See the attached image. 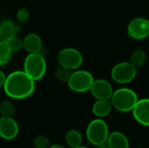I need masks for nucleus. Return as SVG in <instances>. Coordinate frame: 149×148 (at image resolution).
<instances>
[{
	"label": "nucleus",
	"instance_id": "14",
	"mask_svg": "<svg viewBox=\"0 0 149 148\" xmlns=\"http://www.w3.org/2000/svg\"><path fill=\"white\" fill-rule=\"evenodd\" d=\"M113 105L110 99H96L93 105V113L97 117L103 119L110 114L113 110Z\"/></svg>",
	"mask_w": 149,
	"mask_h": 148
},
{
	"label": "nucleus",
	"instance_id": "17",
	"mask_svg": "<svg viewBox=\"0 0 149 148\" xmlns=\"http://www.w3.org/2000/svg\"><path fill=\"white\" fill-rule=\"evenodd\" d=\"M147 61V54L143 50L138 49L132 52L130 57V63L136 68L141 67Z\"/></svg>",
	"mask_w": 149,
	"mask_h": 148
},
{
	"label": "nucleus",
	"instance_id": "3",
	"mask_svg": "<svg viewBox=\"0 0 149 148\" xmlns=\"http://www.w3.org/2000/svg\"><path fill=\"white\" fill-rule=\"evenodd\" d=\"M46 67V60L40 52L29 53L24 61V71L35 82L44 78Z\"/></svg>",
	"mask_w": 149,
	"mask_h": 148
},
{
	"label": "nucleus",
	"instance_id": "18",
	"mask_svg": "<svg viewBox=\"0 0 149 148\" xmlns=\"http://www.w3.org/2000/svg\"><path fill=\"white\" fill-rule=\"evenodd\" d=\"M11 51L8 45L7 41L0 39V66L6 65L11 57Z\"/></svg>",
	"mask_w": 149,
	"mask_h": 148
},
{
	"label": "nucleus",
	"instance_id": "23",
	"mask_svg": "<svg viewBox=\"0 0 149 148\" xmlns=\"http://www.w3.org/2000/svg\"><path fill=\"white\" fill-rule=\"evenodd\" d=\"M29 17H30V12H29V10L26 8H20L17 10V15H16L17 21L19 24H22V23L26 22L28 20Z\"/></svg>",
	"mask_w": 149,
	"mask_h": 148
},
{
	"label": "nucleus",
	"instance_id": "9",
	"mask_svg": "<svg viewBox=\"0 0 149 148\" xmlns=\"http://www.w3.org/2000/svg\"><path fill=\"white\" fill-rule=\"evenodd\" d=\"M90 92L96 99H110L113 93V88L107 80L98 79H94Z\"/></svg>",
	"mask_w": 149,
	"mask_h": 148
},
{
	"label": "nucleus",
	"instance_id": "5",
	"mask_svg": "<svg viewBox=\"0 0 149 148\" xmlns=\"http://www.w3.org/2000/svg\"><path fill=\"white\" fill-rule=\"evenodd\" d=\"M94 81L93 74L86 70H75L67 82L68 87L74 92L83 93L90 91Z\"/></svg>",
	"mask_w": 149,
	"mask_h": 148
},
{
	"label": "nucleus",
	"instance_id": "16",
	"mask_svg": "<svg viewBox=\"0 0 149 148\" xmlns=\"http://www.w3.org/2000/svg\"><path fill=\"white\" fill-rule=\"evenodd\" d=\"M82 134L79 131L76 129H71L69 130L65 136V140L67 146L71 148H76L82 144Z\"/></svg>",
	"mask_w": 149,
	"mask_h": 148
},
{
	"label": "nucleus",
	"instance_id": "11",
	"mask_svg": "<svg viewBox=\"0 0 149 148\" xmlns=\"http://www.w3.org/2000/svg\"><path fill=\"white\" fill-rule=\"evenodd\" d=\"M132 113L137 123L143 126H149V98L139 99Z\"/></svg>",
	"mask_w": 149,
	"mask_h": 148
},
{
	"label": "nucleus",
	"instance_id": "15",
	"mask_svg": "<svg viewBox=\"0 0 149 148\" xmlns=\"http://www.w3.org/2000/svg\"><path fill=\"white\" fill-rule=\"evenodd\" d=\"M17 33V26L11 20H3L0 24V39L8 41Z\"/></svg>",
	"mask_w": 149,
	"mask_h": 148
},
{
	"label": "nucleus",
	"instance_id": "25",
	"mask_svg": "<svg viewBox=\"0 0 149 148\" xmlns=\"http://www.w3.org/2000/svg\"><path fill=\"white\" fill-rule=\"evenodd\" d=\"M49 148H65L63 146L59 145V144H54V145H51V147Z\"/></svg>",
	"mask_w": 149,
	"mask_h": 148
},
{
	"label": "nucleus",
	"instance_id": "19",
	"mask_svg": "<svg viewBox=\"0 0 149 148\" xmlns=\"http://www.w3.org/2000/svg\"><path fill=\"white\" fill-rule=\"evenodd\" d=\"M16 107L12 101L4 100L0 104V115L1 117H12L15 114Z\"/></svg>",
	"mask_w": 149,
	"mask_h": 148
},
{
	"label": "nucleus",
	"instance_id": "26",
	"mask_svg": "<svg viewBox=\"0 0 149 148\" xmlns=\"http://www.w3.org/2000/svg\"><path fill=\"white\" fill-rule=\"evenodd\" d=\"M95 148H109L107 147V144H102V145H100V146H96Z\"/></svg>",
	"mask_w": 149,
	"mask_h": 148
},
{
	"label": "nucleus",
	"instance_id": "27",
	"mask_svg": "<svg viewBox=\"0 0 149 148\" xmlns=\"http://www.w3.org/2000/svg\"><path fill=\"white\" fill-rule=\"evenodd\" d=\"M76 148H88L87 147H85V146H79V147H76Z\"/></svg>",
	"mask_w": 149,
	"mask_h": 148
},
{
	"label": "nucleus",
	"instance_id": "24",
	"mask_svg": "<svg viewBox=\"0 0 149 148\" xmlns=\"http://www.w3.org/2000/svg\"><path fill=\"white\" fill-rule=\"evenodd\" d=\"M6 74L0 70V88L3 86L4 83H5V80H6Z\"/></svg>",
	"mask_w": 149,
	"mask_h": 148
},
{
	"label": "nucleus",
	"instance_id": "4",
	"mask_svg": "<svg viewBox=\"0 0 149 148\" xmlns=\"http://www.w3.org/2000/svg\"><path fill=\"white\" fill-rule=\"evenodd\" d=\"M109 133V128L107 122L100 118L92 120L86 130L87 140L95 147L106 144Z\"/></svg>",
	"mask_w": 149,
	"mask_h": 148
},
{
	"label": "nucleus",
	"instance_id": "1",
	"mask_svg": "<svg viewBox=\"0 0 149 148\" xmlns=\"http://www.w3.org/2000/svg\"><path fill=\"white\" fill-rule=\"evenodd\" d=\"M4 93L13 99L29 98L35 91V81L23 71H15L6 77L3 86Z\"/></svg>",
	"mask_w": 149,
	"mask_h": 148
},
{
	"label": "nucleus",
	"instance_id": "6",
	"mask_svg": "<svg viewBox=\"0 0 149 148\" xmlns=\"http://www.w3.org/2000/svg\"><path fill=\"white\" fill-rule=\"evenodd\" d=\"M58 65L71 71L78 70L83 64V55L76 48L66 47L62 49L57 55Z\"/></svg>",
	"mask_w": 149,
	"mask_h": 148
},
{
	"label": "nucleus",
	"instance_id": "22",
	"mask_svg": "<svg viewBox=\"0 0 149 148\" xmlns=\"http://www.w3.org/2000/svg\"><path fill=\"white\" fill-rule=\"evenodd\" d=\"M51 145L50 140L44 135L38 136L33 140V146L35 148H49Z\"/></svg>",
	"mask_w": 149,
	"mask_h": 148
},
{
	"label": "nucleus",
	"instance_id": "20",
	"mask_svg": "<svg viewBox=\"0 0 149 148\" xmlns=\"http://www.w3.org/2000/svg\"><path fill=\"white\" fill-rule=\"evenodd\" d=\"M72 75V71L67 69V68H65L63 66H60L58 65V67H57L55 69V72H54V77L57 80L60 81V82H65V83H67L70 77Z\"/></svg>",
	"mask_w": 149,
	"mask_h": 148
},
{
	"label": "nucleus",
	"instance_id": "8",
	"mask_svg": "<svg viewBox=\"0 0 149 148\" xmlns=\"http://www.w3.org/2000/svg\"><path fill=\"white\" fill-rule=\"evenodd\" d=\"M127 34L131 38L142 40L149 37V19L142 17L133 18L127 28Z\"/></svg>",
	"mask_w": 149,
	"mask_h": 148
},
{
	"label": "nucleus",
	"instance_id": "10",
	"mask_svg": "<svg viewBox=\"0 0 149 148\" xmlns=\"http://www.w3.org/2000/svg\"><path fill=\"white\" fill-rule=\"evenodd\" d=\"M19 132L18 124L12 117L0 118V137L5 140H14Z\"/></svg>",
	"mask_w": 149,
	"mask_h": 148
},
{
	"label": "nucleus",
	"instance_id": "2",
	"mask_svg": "<svg viewBox=\"0 0 149 148\" xmlns=\"http://www.w3.org/2000/svg\"><path fill=\"white\" fill-rule=\"evenodd\" d=\"M139 98L134 91L130 88L122 87L113 91L110 99L113 107L120 113L132 112Z\"/></svg>",
	"mask_w": 149,
	"mask_h": 148
},
{
	"label": "nucleus",
	"instance_id": "21",
	"mask_svg": "<svg viewBox=\"0 0 149 148\" xmlns=\"http://www.w3.org/2000/svg\"><path fill=\"white\" fill-rule=\"evenodd\" d=\"M7 43H8V45H9V47H10L12 53L19 51L24 47L23 39L21 38H19L18 36H17V35H15L11 38H10L7 41Z\"/></svg>",
	"mask_w": 149,
	"mask_h": 148
},
{
	"label": "nucleus",
	"instance_id": "12",
	"mask_svg": "<svg viewBox=\"0 0 149 148\" xmlns=\"http://www.w3.org/2000/svg\"><path fill=\"white\" fill-rule=\"evenodd\" d=\"M24 48L29 53L40 52L43 47V41L39 35L36 33L27 34L23 39Z\"/></svg>",
	"mask_w": 149,
	"mask_h": 148
},
{
	"label": "nucleus",
	"instance_id": "7",
	"mask_svg": "<svg viewBox=\"0 0 149 148\" xmlns=\"http://www.w3.org/2000/svg\"><path fill=\"white\" fill-rule=\"evenodd\" d=\"M136 69L137 68L130 62H120L113 67L111 71V77L114 82L120 85H126L132 82L136 78Z\"/></svg>",
	"mask_w": 149,
	"mask_h": 148
},
{
	"label": "nucleus",
	"instance_id": "28",
	"mask_svg": "<svg viewBox=\"0 0 149 148\" xmlns=\"http://www.w3.org/2000/svg\"><path fill=\"white\" fill-rule=\"evenodd\" d=\"M140 148H143V147H140Z\"/></svg>",
	"mask_w": 149,
	"mask_h": 148
},
{
	"label": "nucleus",
	"instance_id": "13",
	"mask_svg": "<svg viewBox=\"0 0 149 148\" xmlns=\"http://www.w3.org/2000/svg\"><path fill=\"white\" fill-rule=\"evenodd\" d=\"M106 144L109 148H130L128 138L123 133L119 131L109 133Z\"/></svg>",
	"mask_w": 149,
	"mask_h": 148
}]
</instances>
